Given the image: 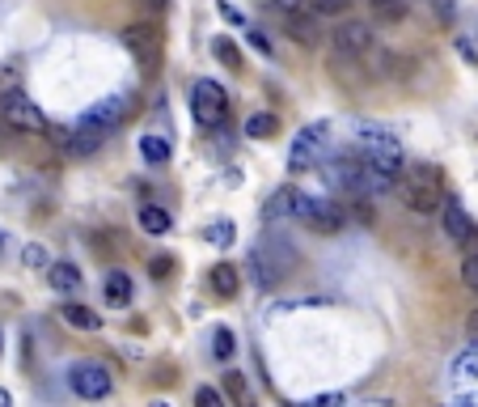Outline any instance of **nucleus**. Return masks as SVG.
Instances as JSON below:
<instances>
[{"mask_svg":"<svg viewBox=\"0 0 478 407\" xmlns=\"http://www.w3.org/2000/svg\"><path fill=\"white\" fill-rule=\"evenodd\" d=\"M440 221H445V238H449V242H457V246L478 242V225L465 216V208L457 204V199L440 204Z\"/></svg>","mask_w":478,"mask_h":407,"instance_id":"12","label":"nucleus"},{"mask_svg":"<svg viewBox=\"0 0 478 407\" xmlns=\"http://www.w3.org/2000/svg\"><path fill=\"white\" fill-rule=\"evenodd\" d=\"M343 399H348V394H343V391H326V394H314L309 403H314V407H339V403H343Z\"/></svg>","mask_w":478,"mask_h":407,"instance_id":"33","label":"nucleus"},{"mask_svg":"<svg viewBox=\"0 0 478 407\" xmlns=\"http://www.w3.org/2000/svg\"><path fill=\"white\" fill-rule=\"evenodd\" d=\"M453 403H457V407H478V391H470V394H457Z\"/></svg>","mask_w":478,"mask_h":407,"instance_id":"37","label":"nucleus"},{"mask_svg":"<svg viewBox=\"0 0 478 407\" xmlns=\"http://www.w3.org/2000/svg\"><path fill=\"white\" fill-rule=\"evenodd\" d=\"M123 47L136 55V64H140L148 77L161 68V47H165V43H161V30L153 26V21H136V26H128V30H123Z\"/></svg>","mask_w":478,"mask_h":407,"instance_id":"5","label":"nucleus"},{"mask_svg":"<svg viewBox=\"0 0 478 407\" xmlns=\"http://www.w3.org/2000/svg\"><path fill=\"white\" fill-rule=\"evenodd\" d=\"M68 386H72V394H80V399H106V394L114 391V377L102 360H77V365L68 369Z\"/></svg>","mask_w":478,"mask_h":407,"instance_id":"9","label":"nucleus"},{"mask_svg":"<svg viewBox=\"0 0 478 407\" xmlns=\"http://www.w3.org/2000/svg\"><path fill=\"white\" fill-rule=\"evenodd\" d=\"M331 47H335V64H351V60H365L373 55V26L368 21H339L335 34H331Z\"/></svg>","mask_w":478,"mask_h":407,"instance_id":"4","label":"nucleus"},{"mask_svg":"<svg viewBox=\"0 0 478 407\" xmlns=\"http://www.w3.org/2000/svg\"><path fill=\"white\" fill-rule=\"evenodd\" d=\"M233 352H238V335H233L229 326H216V331H212V357L233 360Z\"/></svg>","mask_w":478,"mask_h":407,"instance_id":"23","label":"nucleus"},{"mask_svg":"<svg viewBox=\"0 0 478 407\" xmlns=\"http://www.w3.org/2000/svg\"><path fill=\"white\" fill-rule=\"evenodd\" d=\"M204 238L212 246H233V238H238V225H233V221H224V216H216V221H207L204 225Z\"/></svg>","mask_w":478,"mask_h":407,"instance_id":"22","label":"nucleus"},{"mask_svg":"<svg viewBox=\"0 0 478 407\" xmlns=\"http://www.w3.org/2000/svg\"><path fill=\"white\" fill-rule=\"evenodd\" d=\"M140 153L148 165H161L170 162V136H161V131H148V136H140Z\"/></svg>","mask_w":478,"mask_h":407,"instance_id":"21","label":"nucleus"},{"mask_svg":"<svg viewBox=\"0 0 478 407\" xmlns=\"http://www.w3.org/2000/svg\"><path fill=\"white\" fill-rule=\"evenodd\" d=\"M314 4V13H326V17H339V13H348L356 0H309Z\"/></svg>","mask_w":478,"mask_h":407,"instance_id":"26","label":"nucleus"},{"mask_svg":"<svg viewBox=\"0 0 478 407\" xmlns=\"http://www.w3.org/2000/svg\"><path fill=\"white\" fill-rule=\"evenodd\" d=\"M144 4H148V9H165L170 0H144Z\"/></svg>","mask_w":478,"mask_h":407,"instance_id":"42","label":"nucleus"},{"mask_svg":"<svg viewBox=\"0 0 478 407\" xmlns=\"http://www.w3.org/2000/svg\"><path fill=\"white\" fill-rule=\"evenodd\" d=\"M275 131V114H250L246 119V136H255V140H267Z\"/></svg>","mask_w":478,"mask_h":407,"instance_id":"24","label":"nucleus"},{"mask_svg":"<svg viewBox=\"0 0 478 407\" xmlns=\"http://www.w3.org/2000/svg\"><path fill=\"white\" fill-rule=\"evenodd\" d=\"M284 216H297V187H275L263 208V221H284Z\"/></svg>","mask_w":478,"mask_h":407,"instance_id":"14","label":"nucleus"},{"mask_svg":"<svg viewBox=\"0 0 478 407\" xmlns=\"http://www.w3.org/2000/svg\"><path fill=\"white\" fill-rule=\"evenodd\" d=\"M462 280H465V289L478 293V255H470V259L462 263Z\"/></svg>","mask_w":478,"mask_h":407,"instance_id":"31","label":"nucleus"},{"mask_svg":"<svg viewBox=\"0 0 478 407\" xmlns=\"http://www.w3.org/2000/svg\"><path fill=\"white\" fill-rule=\"evenodd\" d=\"M195 403H199V407H224L229 399H224L216 386H199V391H195Z\"/></svg>","mask_w":478,"mask_h":407,"instance_id":"29","label":"nucleus"},{"mask_svg":"<svg viewBox=\"0 0 478 407\" xmlns=\"http://www.w3.org/2000/svg\"><path fill=\"white\" fill-rule=\"evenodd\" d=\"M288 34H292L297 43H305V47H314V43H318V21L305 13V9H292V13H288Z\"/></svg>","mask_w":478,"mask_h":407,"instance_id":"17","label":"nucleus"},{"mask_svg":"<svg viewBox=\"0 0 478 407\" xmlns=\"http://www.w3.org/2000/svg\"><path fill=\"white\" fill-rule=\"evenodd\" d=\"M170 267H174V263H170V259H153V276H165Z\"/></svg>","mask_w":478,"mask_h":407,"instance_id":"39","label":"nucleus"},{"mask_svg":"<svg viewBox=\"0 0 478 407\" xmlns=\"http://www.w3.org/2000/svg\"><path fill=\"white\" fill-rule=\"evenodd\" d=\"M47 280H51V289H55V293H77V289H80L77 263H51Z\"/></svg>","mask_w":478,"mask_h":407,"instance_id":"18","label":"nucleus"},{"mask_svg":"<svg viewBox=\"0 0 478 407\" xmlns=\"http://www.w3.org/2000/svg\"><path fill=\"white\" fill-rule=\"evenodd\" d=\"M128 111H131V98H128V94H111V98H102V102H97L94 111H85V119H80V123H89V128L111 131V128H119V123L128 119Z\"/></svg>","mask_w":478,"mask_h":407,"instance_id":"11","label":"nucleus"},{"mask_svg":"<svg viewBox=\"0 0 478 407\" xmlns=\"http://www.w3.org/2000/svg\"><path fill=\"white\" fill-rule=\"evenodd\" d=\"M0 250H4V233H0Z\"/></svg>","mask_w":478,"mask_h":407,"instance_id":"43","label":"nucleus"},{"mask_svg":"<svg viewBox=\"0 0 478 407\" xmlns=\"http://www.w3.org/2000/svg\"><path fill=\"white\" fill-rule=\"evenodd\" d=\"M224 386H229V394H238V399H241V394H246V377H241V374H224Z\"/></svg>","mask_w":478,"mask_h":407,"instance_id":"35","label":"nucleus"},{"mask_svg":"<svg viewBox=\"0 0 478 407\" xmlns=\"http://www.w3.org/2000/svg\"><path fill=\"white\" fill-rule=\"evenodd\" d=\"M250 267H255V280L258 289H272V284H280V280L297 267V250L280 238V233H272L263 246H255V255H250Z\"/></svg>","mask_w":478,"mask_h":407,"instance_id":"2","label":"nucleus"},{"mask_svg":"<svg viewBox=\"0 0 478 407\" xmlns=\"http://www.w3.org/2000/svg\"><path fill=\"white\" fill-rule=\"evenodd\" d=\"M170 225H174V216L161 208V204H144V208H140V229H144V233L161 238V233H170Z\"/></svg>","mask_w":478,"mask_h":407,"instance_id":"19","label":"nucleus"},{"mask_svg":"<svg viewBox=\"0 0 478 407\" xmlns=\"http://www.w3.org/2000/svg\"><path fill=\"white\" fill-rule=\"evenodd\" d=\"M212 55H216L221 64H229V68H233V72H238V68H241V51L233 47L229 38H216V43H212Z\"/></svg>","mask_w":478,"mask_h":407,"instance_id":"25","label":"nucleus"},{"mask_svg":"<svg viewBox=\"0 0 478 407\" xmlns=\"http://www.w3.org/2000/svg\"><path fill=\"white\" fill-rule=\"evenodd\" d=\"M0 119L17 131H43L47 128V114L38 111V102H30L21 89H9V94L0 98Z\"/></svg>","mask_w":478,"mask_h":407,"instance_id":"10","label":"nucleus"},{"mask_svg":"<svg viewBox=\"0 0 478 407\" xmlns=\"http://www.w3.org/2000/svg\"><path fill=\"white\" fill-rule=\"evenodd\" d=\"M216 9H221V17L229 21V26H241V30L250 26V21H246V13H241L238 4H229V0H216Z\"/></svg>","mask_w":478,"mask_h":407,"instance_id":"28","label":"nucleus"},{"mask_svg":"<svg viewBox=\"0 0 478 407\" xmlns=\"http://www.w3.org/2000/svg\"><path fill=\"white\" fill-rule=\"evenodd\" d=\"M326 123H309V128H301L297 136H292V148H288V170L292 174H305V170H314V165L322 162V148H326Z\"/></svg>","mask_w":478,"mask_h":407,"instance_id":"6","label":"nucleus"},{"mask_svg":"<svg viewBox=\"0 0 478 407\" xmlns=\"http://www.w3.org/2000/svg\"><path fill=\"white\" fill-rule=\"evenodd\" d=\"M9 403H13V394H9L4 386H0V407H9Z\"/></svg>","mask_w":478,"mask_h":407,"instance_id":"41","label":"nucleus"},{"mask_svg":"<svg viewBox=\"0 0 478 407\" xmlns=\"http://www.w3.org/2000/svg\"><path fill=\"white\" fill-rule=\"evenodd\" d=\"M457 51H462V60H470V64H478V47L470 43V38H457Z\"/></svg>","mask_w":478,"mask_h":407,"instance_id":"36","label":"nucleus"},{"mask_svg":"<svg viewBox=\"0 0 478 407\" xmlns=\"http://www.w3.org/2000/svg\"><path fill=\"white\" fill-rule=\"evenodd\" d=\"M60 314H64V323H68V326H80V331H97V326H102L97 309L80 306V301H68V306H60Z\"/></svg>","mask_w":478,"mask_h":407,"instance_id":"20","label":"nucleus"},{"mask_svg":"<svg viewBox=\"0 0 478 407\" xmlns=\"http://www.w3.org/2000/svg\"><path fill=\"white\" fill-rule=\"evenodd\" d=\"M432 9H436L440 21H453V17H457V0H432Z\"/></svg>","mask_w":478,"mask_h":407,"instance_id":"32","label":"nucleus"},{"mask_svg":"<svg viewBox=\"0 0 478 407\" xmlns=\"http://www.w3.org/2000/svg\"><path fill=\"white\" fill-rule=\"evenodd\" d=\"M297 221H305V225L318 229V233H339L348 216H343V208H339L335 199L305 196V191H297Z\"/></svg>","mask_w":478,"mask_h":407,"instance_id":"7","label":"nucleus"},{"mask_svg":"<svg viewBox=\"0 0 478 407\" xmlns=\"http://www.w3.org/2000/svg\"><path fill=\"white\" fill-rule=\"evenodd\" d=\"M368 4H377L385 17H398L402 9H407V0H368Z\"/></svg>","mask_w":478,"mask_h":407,"instance_id":"34","label":"nucleus"},{"mask_svg":"<svg viewBox=\"0 0 478 407\" xmlns=\"http://www.w3.org/2000/svg\"><path fill=\"white\" fill-rule=\"evenodd\" d=\"M449 377L478 386V348H462V352L453 357V365H449Z\"/></svg>","mask_w":478,"mask_h":407,"instance_id":"16","label":"nucleus"},{"mask_svg":"<svg viewBox=\"0 0 478 407\" xmlns=\"http://www.w3.org/2000/svg\"><path fill=\"white\" fill-rule=\"evenodd\" d=\"M191 111H195V119H199L204 128H221L224 111H229V94H224V85L212 81V77L195 81L191 85Z\"/></svg>","mask_w":478,"mask_h":407,"instance_id":"8","label":"nucleus"},{"mask_svg":"<svg viewBox=\"0 0 478 407\" xmlns=\"http://www.w3.org/2000/svg\"><path fill=\"white\" fill-rule=\"evenodd\" d=\"M398 196H402V204H407L411 212H419V216H423V212H436L440 204H445V199H440V179L432 174L428 165H415L411 174L402 179Z\"/></svg>","mask_w":478,"mask_h":407,"instance_id":"3","label":"nucleus"},{"mask_svg":"<svg viewBox=\"0 0 478 407\" xmlns=\"http://www.w3.org/2000/svg\"><path fill=\"white\" fill-rule=\"evenodd\" d=\"M102 297H106V306H114V309L131 306V276L128 272H106V280H102Z\"/></svg>","mask_w":478,"mask_h":407,"instance_id":"13","label":"nucleus"},{"mask_svg":"<svg viewBox=\"0 0 478 407\" xmlns=\"http://www.w3.org/2000/svg\"><path fill=\"white\" fill-rule=\"evenodd\" d=\"M207 280H212L216 297H238V289H241V276H238L233 263H216V267L207 272Z\"/></svg>","mask_w":478,"mask_h":407,"instance_id":"15","label":"nucleus"},{"mask_svg":"<svg viewBox=\"0 0 478 407\" xmlns=\"http://www.w3.org/2000/svg\"><path fill=\"white\" fill-rule=\"evenodd\" d=\"M272 4H275V9H284V13H292V9H301L305 0H272Z\"/></svg>","mask_w":478,"mask_h":407,"instance_id":"38","label":"nucleus"},{"mask_svg":"<svg viewBox=\"0 0 478 407\" xmlns=\"http://www.w3.org/2000/svg\"><path fill=\"white\" fill-rule=\"evenodd\" d=\"M465 326H470V331H474V335H478V309H474V314H470V318H465Z\"/></svg>","mask_w":478,"mask_h":407,"instance_id":"40","label":"nucleus"},{"mask_svg":"<svg viewBox=\"0 0 478 407\" xmlns=\"http://www.w3.org/2000/svg\"><path fill=\"white\" fill-rule=\"evenodd\" d=\"M351 148L373 165H385V170H394V174L402 170L398 136H394L390 128H382V123H368V119L365 123H356V128H351Z\"/></svg>","mask_w":478,"mask_h":407,"instance_id":"1","label":"nucleus"},{"mask_svg":"<svg viewBox=\"0 0 478 407\" xmlns=\"http://www.w3.org/2000/svg\"><path fill=\"white\" fill-rule=\"evenodd\" d=\"M21 263H26V267H51L47 250H43V246H38V242H30V246H26V250H21Z\"/></svg>","mask_w":478,"mask_h":407,"instance_id":"27","label":"nucleus"},{"mask_svg":"<svg viewBox=\"0 0 478 407\" xmlns=\"http://www.w3.org/2000/svg\"><path fill=\"white\" fill-rule=\"evenodd\" d=\"M246 38H250V47L255 51H263V55H272V38L258 30V26H246Z\"/></svg>","mask_w":478,"mask_h":407,"instance_id":"30","label":"nucleus"}]
</instances>
